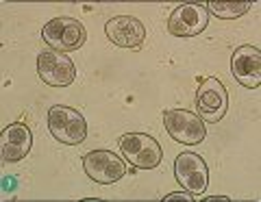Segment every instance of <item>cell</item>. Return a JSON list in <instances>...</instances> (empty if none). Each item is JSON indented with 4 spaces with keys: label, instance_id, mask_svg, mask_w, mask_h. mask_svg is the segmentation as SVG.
Returning <instances> with one entry per match:
<instances>
[{
    "label": "cell",
    "instance_id": "6da1fadb",
    "mask_svg": "<svg viewBox=\"0 0 261 202\" xmlns=\"http://www.w3.org/2000/svg\"><path fill=\"white\" fill-rule=\"evenodd\" d=\"M48 131L57 141L65 146H79L87 135V120L79 109L53 104L48 109Z\"/></svg>",
    "mask_w": 261,
    "mask_h": 202
},
{
    "label": "cell",
    "instance_id": "7a4b0ae2",
    "mask_svg": "<svg viewBox=\"0 0 261 202\" xmlns=\"http://www.w3.org/2000/svg\"><path fill=\"white\" fill-rule=\"evenodd\" d=\"M120 152L135 169H154L163 159V150L154 137L146 133H126L120 137Z\"/></svg>",
    "mask_w": 261,
    "mask_h": 202
},
{
    "label": "cell",
    "instance_id": "3957f363",
    "mask_svg": "<svg viewBox=\"0 0 261 202\" xmlns=\"http://www.w3.org/2000/svg\"><path fill=\"white\" fill-rule=\"evenodd\" d=\"M42 37L44 42L59 52H72L79 50L87 39V31L85 26L74 18H53L48 24H44L42 28Z\"/></svg>",
    "mask_w": 261,
    "mask_h": 202
},
{
    "label": "cell",
    "instance_id": "277c9868",
    "mask_svg": "<svg viewBox=\"0 0 261 202\" xmlns=\"http://www.w3.org/2000/svg\"><path fill=\"white\" fill-rule=\"evenodd\" d=\"M196 109L202 122L216 124L226 116L228 109V92L224 83L216 76H207L198 83L196 90Z\"/></svg>",
    "mask_w": 261,
    "mask_h": 202
},
{
    "label": "cell",
    "instance_id": "5b68a950",
    "mask_svg": "<svg viewBox=\"0 0 261 202\" xmlns=\"http://www.w3.org/2000/svg\"><path fill=\"white\" fill-rule=\"evenodd\" d=\"M163 126H166L168 135L178 143H187V146H196L202 143L207 137V128L200 116L187 111V109H170L163 113Z\"/></svg>",
    "mask_w": 261,
    "mask_h": 202
},
{
    "label": "cell",
    "instance_id": "8992f818",
    "mask_svg": "<svg viewBox=\"0 0 261 202\" xmlns=\"http://www.w3.org/2000/svg\"><path fill=\"white\" fill-rule=\"evenodd\" d=\"M209 24L207 5L200 3H183L170 13L168 33L174 37H194L200 35Z\"/></svg>",
    "mask_w": 261,
    "mask_h": 202
},
{
    "label": "cell",
    "instance_id": "52a82bcc",
    "mask_svg": "<svg viewBox=\"0 0 261 202\" xmlns=\"http://www.w3.org/2000/svg\"><path fill=\"white\" fill-rule=\"evenodd\" d=\"M83 169L98 185H113L128 172L124 161L109 150H92L83 155Z\"/></svg>",
    "mask_w": 261,
    "mask_h": 202
},
{
    "label": "cell",
    "instance_id": "ba28073f",
    "mask_svg": "<svg viewBox=\"0 0 261 202\" xmlns=\"http://www.w3.org/2000/svg\"><path fill=\"white\" fill-rule=\"evenodd\" d=\"M37 74L50 87H68L74 83L76 68L65 52L44 50L37 54Z\"/></svg>",
    "mask_w": 261,
    "mask_h": 202
},
{
    "label": "cell",
    "instance_id": "9c48e42d",
    "mask_svg": "<svg viewBox=\"0 0 261 202\" xmlns=\"http://www.w3.org/2000/svg\"><path fill=\"white\" fill-rule=\"evenodd\" d=\"M174 176L183 189L192 191L198 198L209 185V167L205 159L196 152H183L174 159Z\"/></svg>",
    "mask_w": 261,
    "mask_h": 202
},
{
    "label": "cell",
    "instance_id": "30bf717a",
    "mask_svg": "<svg viewBox=\"0 0 261 202\" xmlns=\"http://www.w3.org/2000/svg\"><path fill=\"white\" fill-rule=\"evenodd\" d=\"M107 39L124 50H140L146 39V26L133 15H116L105 24Z\"/></svg>",
    "mask_w": 261,
    "mask_h": 202
},
{
    "label": "cell",
    "instance_id": "8fae6325",
    "mask_svg": "<svg viewBox=\"0 0 261 202\" xmlns=\"http://www.w3.org/2000/svg\"><path fill=\"white\" fill-rule=\"evenodd\" d=\"M231 70L240 85L248 90H257L261 83V52L255 46H240L235 48L231 56Z\"/></svg>",
    "mask_w": 261,
    "mask_h": 202
},
{
    "label": "cell",
    "instance_id": "7c38bea8",
    "mask_svg": "<svg viewBox=\"0 0 261 202\" xmlns=\"http://www.w3.org/2000/svg\"><path fill=\"white\" fill-rule=\"evenodd\" d=\"M33 146V133L24 122H13L3 128L0 135V155L5 163H15L22 161L31 152Z\"/></svg>",
    "mask_w": 261,
    "mask_h": 202
},
{
    "label": "cell",
    "instance_id": "4fadbf2b",
    "mask_svg": "<svg viewBox=\"0 0 261 202\" xmlns=\"http://www.w3.org/2000/svg\"><path fill=\"white\" fill-rule=\"evenodd\" d=\"M207 11H211L222 20H233V18H240V15L248 13L250 3H209Z\"/></svg>",
    "mask_w": 261,
    "mask_h": 202
},
{
    "label": "cell",
    "instance_id": "5bb4252c",
    "mask_svg": "<svg viewBox=\"0 0 261 202\" xmlns=\"http://www.w3.org/2000/svg\"><path fill=\"white\" fill-rule=\"evenodd\" d=\"M170 200H185V202H196L198 200V196H194L192 191H174V193H168L166 198H163L161 202H170Z\"/></svg>",
    "mask_w": 261,
    "mask_h": 202
},
{
    "label": "cell",
    "instance_id": "9a60e30c",
    "mask_svg": "<svg viewBox=\"0 0 261 202\" xmlns=\"http://www.w3.org/2000/svg\"><path fill=\"white\" fill-rule=\"evenodd\" d=\"M207 202H211V200H231L228 196H209V198H205Z\"/></svg>",
    "mask_w": 261,
    "mask_h": 202
}]
</instances>
